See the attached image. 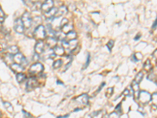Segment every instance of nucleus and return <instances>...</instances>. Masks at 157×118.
<instances>
[{
	"mask_svg": "<svg viewBox=\"0 0 157 118\" xmlns=\"http://www.w3.org/2000/svg\"><path fill=\"white\" fill-rule=\"evenodd\" d=\"M33 35H34V38L37 39L38 41H43L44 39L47 37V32L44 26L41 25L37 26L33 32Z\"/></svg>",
	"mask_w": 157,
	"mask_h": 118,
	"instance_id": "1",
	"label": "nucleus"
},
{
	"mask_svg": "<svg viewBox=\"0 0 157 118\" xmlns=\"http://www.w3.org/2000/svg\"><path fill=\"white\" fill-rule=\"evenodd\" d=\"M44 70V67L43 64H41L39 62H35V64L31 65L30 69H29V73L31 75L33 76H36L38 74H40L43 73Z\"/></svg>",
	"mask_w": 157,
	"mask_h": 118,
	"instance_id": "2",
	"label": "nucleus"
},
{
	"mask_svg": "<svg viewBox=\"0 0 157 118\" xmlns=\"http://www.w3.org/2000/svg\"><path fill=\"white\" fill-rule=\"evenodd\" d=\"M151 95L148 92V91H141L140 92H139V95H138V99H139V101L142 104H147L148 102L151 101Z\"/></svg>",
	"mask_w": 157,
	"mask_h": 118,
	"instance_id": "3",
	"label": "nucleus"
},
{
	"mask_svg": "<svg viewBox=\"0 0 157 118\" xmlns=\"http://www.w3.org/2000/svg\"><path fill=\"white\" fill-rule=\"evenodd\" d=\"M13 61H14L15 63L21 65L24 68L26 67L28 65V61H27V59L21 53H17L15 55H13Z\"/></svg>",
	"mask_w": 157,
	"mask_h": 118,
	"instance_id": "4",
	"label": "nucleus"
},
{
	"mask_svg": "<svg viewBox=\"0 0 157 118\" xmlns=\"http://www.w3.org/2000/svg\"><path fill=\"white\" fill-rule=\"evenodd\" d=\"M21 20L25 29H30L31 28V25H32V18H31L30 13L28 12H25L22 15Z\"/></svg>",
	"mask_w": 157,
	"mask_h": 118,
	"instance_id": "5",
	"label": "nucleus"
},
{
	"mask_svg": "<svg viewBox=\"0 0 157 118\" xmlns=\"http://www.w3.org/2000/svg\"><path fill=\"white\" fill-rule=\"evenodd\" d=\"M78 45V40L72 39V40H64L63 41V47L65 49H68L69 51H74Z\"/></svg>",
	"mask_w": 157,
	"mask_h": 118,
	"instance_id": "6",
	"label": "nucleus"
},
{
	"mask_svg": "<svg viewBox=\"0 0 157 118\" xmlns=\"http://www.w3.org/2000/svg\"><path fill=\"white\" fill-rule=\"evenodd\" d=\"M13 28H14L15 32L19 33V34H22L23 32H25V28L21 18H17V20H15L14 24H13Z\"/></svg>",
	"mask_w": 157,
	"mask_h": 118,
	"instance_id": "7",
	"label": "nucleus"
},
{
	"mask_svg": "<svg viewBox=\"0 0 157 118\" xmlns=\"http://www.w3.org/2000/svg\"><path fill=\"white\" fill-rule=\"evenodd\" d=\"M53 5H54L53 0H45L44 3H43L41 5V10H43L44 13H47L51 9H53Z\"/></svg>",
	"mask_w": 157,
	"mask_h": 118,
	"instance_id": "8",
	"label": "nucleus"
},
{
	"mask_svg": "<svg viewBox=\"0 0 157 118\" xmlns=\"http://www.w3.org/2000/svg\"><path fill=\"white\" fill-rule=\"evenodd\" d=\"M39 86V82H38L37 79L35 77H31L29 78L26 83V87L28 91H31V90L36 88Z\"/></svg>",
	"mask_w": 157,
	"mask_h": 118,
	"instance_id": "9",
	"label": "nucleus"
},
{
	"mask_svg": "<svg viewBox=\"0 0 157 118\" xmlns=\"http://www.w3.org/2000/svg\"><path fill=\"white\" fill-rule=\"evenodd\" d=\"M75 101L81 105H87L89 102V96L86 94H82L81 95L78 96L77 98H75Z\"/></svg>",
	"mask_w": 157,
	"mask_h": 118,
	"instance_id": "10",
	"label": "nucleus"
},
{
	"mask_svg": "<svg viewBox=\"0 0 157 118\" xmlns=\"http://www.w3.org/2000/svg\"><path fill=\"white\" fill-rule=\"evenodd\" d=\"M45 49V44L43 41H38L35 46V51L38 54H43Z\"/></svg>",
	"mask_w": 157,
	"mask_h": 118,
	"instance_id": "11",
	"label": "nucleus"
},
{
	"mask_svg": "<svg viewBox=\"0 0 157 118\" xmlns=\"http://www.w3.org/2000/svg\"><path fill=\"white\" fill-rule=\"evenodd\" d=\"M9 67H10V69H11V70L13 72V73H22L23 72V70H24V67L23 66H21V65L17 64V63H13L12 65H9Z\"/></svg>",
	"mask_w": 157,
	"mask_h": 118,
	"instance_id": "12",
	"label": "nucleus"
},
{
	"mask_svg": "<svg viewBox=\"0 0 157 118\" xmlns=\"http://www.w3.org/2000/svg\"><path fill=\"white\" fill-rule=\"evenodd\" d=\"M67 13H68V8L65 6H61L59 9H57L55 17H60L64 16Z\"/></svg>",
	"mask_w": 157,
	"mask_h": 118,
	"instance_id": "13",
	"label": "nucleus"
},
{
	"mask_svg": "<svg viewBox=\"0 0 157 118\" xmlns=\"http://www.w3.org/2000/svg\"><path fill=\"white\" fill-rule=\"evenodd\" d=\"M17 53H19V48L17 46H10L9 47H7L6 49V54H11V55H15Z\"/></svg>",
	"mask_w": 157,
	"mask_h": 118,
	"instance_id": "14",
	"label": "nucleus"
},
{
	"mask_svg": "<svg viewBox=\"0 0 157 118\" xmlns=\"http://www.w3.org/2000/svg\"><path fill=\"white\" fill-rule=\"evenodd\" d=\"M57 39H55L54 37H48V38H47V45L50 48L53 49V48L57 46Z\"/></svg>",
	"mask_w": 157,
	"mask_h": 118,
	"instance_id": "15",
	"label": "nucleus"
},
{
	"mask_svg": "<svg viewBox=\"0 0 157 118\" xmlns=\"http://www.w3.org/2000/svg\"><path fill=\"white\" fill-rule=\"evenodd\" d=\"M53 52L56 55L58 56H63L65 54V48L61 46H56L55 47L53 48Z\"/></svg>",
	"mask_w": 157,
	"mask_h": 118,
	"instance_id": "16",
	"label": "nucleus"
},
{
	"mask_svg": "<svg viewBox=\"0 0 157 118\" xmlns=\"http://www.w3.org/2000/svg\"><path fill=\"white\" fill-rule=\"evenodd\" d=\"M3 60L5 61V63L6 65H12L13 63V56L11 55V54H5V56L3 57Z\"/></svg>",
	"mask_w": 157,
	"mask_h": 118,
	"instance_id": "17",
	"label": "nucleus"
},
{
	"mask_svg": "<svg viewBox=\"0 0 157 118\" xmlns=\"http://www.w3.org/2000/svg\"><path fill=\"white\" fill-rule=\"evenodd\" d=\"M60 17H54L53 18V23H52V29L53 30H57L61 28V21L59 20Z\"/></svg>",
	"mask_w": 157,
	"mask_h": 118,
	"instance_id": "18",
	"label": "nucleus"
},
{
	"mask_svg": "<svg viewBox=\"0 0 157 118\" xmlns=\"http://www.w3.org/2000/svg\"><path fill=\"white\" fill-rule=\"evenodd\" d=\"M72 29H73V25L71 24V23H68L67 25H65V26H63L62 28H61V32L63 33H69V32H72Z\"/></svg>",
	"mask_w": 157,
	"mask_h": 118,
	"instance_id": "19",
	"label": "nucleus"
},
{
	"mask_svg": "<svg viewBox=\"0 0 157 118\" xmlns=\"http://www.w3.org/2000/svg\"><path fill=\"white\" fill-rule=\"evenodd\" d=\"M57 9L53 7V9H51L49 12L45 13V16H46V17L48 18V19H50V18H54V17H55V15H56V13H57Z\"/></svg>",
	"mask_w": 157,
	"mask_h": 118,
	"instance_id": "20",
	"label": "nucleus"
},
{
	"mask_svg": "<svg viewBox=\"0 0 157 118\" xmlns=\"http://www.w3.org/2000/svg\"><path fill=\"white\" fill-rule=\"evenodd\" d=\"M143 68H144V70L146 71L147 73H150L151 71L152 70L153 67H152V63H151L150 60H148V59L146 60V61L144 62Z\"/></svg>",
	"mask_w": 157,
	"mask_h": 118,
	"instance_id": "21",
	"label": "nucleus"
},
{
	"mask_svg": "<svg viewBox=\"0 0 157 118\" xmlns=\"http://www.w3.org/2000/svg\"><path fill=\"white\" fill-rule=\"evenodd\" d=\"M143 77H144V74H143V73H142V72H139V73L136 75V77H135L134 80V81H133V83L139 84V83L141 82L142 79H143Z\"/></svg>",
	"mask_w": 157,
	"mask_h": 118,
	"instance_id": "22",
	"label": "nucleus"
},
{
	"mask_svg": "<svg viewBox=\"0 0 157 118\" xmlns=\"http://www.w3.org/2000/svg\"><path fill=\"white\" fill-rule=\"evenodd\" d=\"M76 37H77L76 32L72 31V32H70L66 34L65 39V40H72V39H75Z\"/></svg>",
	"mask_w": 157,
	"mask_h": 118,
	"instance_id": "23",
	"label": "nucleus"
},
{
	"mask_svg": "<svg viewBox=\"0 0 157 118\" xmlns=\"http://www.w3.org/2000/svg\"><path fill=\"white\" fill-rule=\"evenodd\" d=\"M16 79H17V81L19 83H21L26 80V75L23 73H17L16 75Z\"/></svg>",
	"mask_w": 157,
	"mask_h": 118,
	"instance_id": "24",
	"label": "nucleus"
},
{
	"mask_svg": "<svg viewBox=\"0 0 157 118\" xmlns=\"http://www.w3.org/2000/svg\"><path fill=\"white\" fill-rule=\"evenodd\" d=\"M151 101L152 102V108L155 109H157V93H153L151 97Z\"/></svg>",
	"mask_w": 157,
	"mask_h": 118,
	"instance_id": "25",
	"label": "nucleus"
},
{
	"mask_svg": "<svg viewBox=\"0 0 157 118\" xmlns=\"http://www.w3.org/2000/svg\"><path fill=\"white\" fill-rule=\"evenodd\" d=\"M3 105H4L5 109L8 112H9V113H13V107L11 103H9L8 102H3Z\"/></svg>",
	"mask_w": 157,
	"mask_h": 118,
	"instance_id": "26",
	"label": "nucleus"
},
{
	"mask_svg": "<svg viewBox=\"0 0 157 118\" xmlns=\"http://www.w3.org/2000/svg\"><path fill=\"white\" fill-rule=\"evenodd\" d=\"M104 112L100 110V111L94 113L93 115H92V117H91V118H104Z\"/></svg>",
	"mask_w": 157,
	"mask_h": 118,
	"instance_id": "27",
	"label": "nucleus"
},
{
	"mask_svg": "<svg viewBox=\"0 0 157 118\" xmlns=\"http://www.w3.org/2000/svg\"><path fill=\"white\" fill-rule=\"evenodd\" d=\"M23 1H24V3L27 6H28V7H32L33 5H35L36 3H38L39 0H23Z\"/></svg>",
	"mask_w": 157,
	"mask_h": 118,
	"instance_id": "28",
	"label": "nucleus"
},
{
	"mask_svg": "<svg viewBox=\"0 0 157 118\" xmlns=\"http://www.w3.org/2000/svg\"><path fill=\"white\" fill-rule=\"evenodd\" d=\"M62 65V61L61 60H57L53 63V68L54 69H59Z\"/></svg>",
	"mask_w": 157,
	"mask_h": 118,
	"instance_id": "29",
	"label": "nucleus"
},
{
	"mask_svg": "<svg viewBox=\"0 0 157 118\" xmlns=\"http://www.w3.org/2000/svg\"><path fill=\"white\" fill-rule=\"evenodd\" d=\"M113 92H114V88L113 87H108L105 91V96L107 98H110L113 95Z\"/></svg>",
	"mask_w": 157,
	"mask_h": 118,
	"instance_id": "30",
	"label": "nucleus"
},
{
	"mask_svg": "<svg viewBox=\"0 0 157 118\" xmlns=\"http://www.w3.org/2000/svg\"><path fill=\"white\" fill-rule=\"evenodd\" d=\"M108 118H120V117H119V115L118 113L113 112V113H110V114L108 115Z\"/></svg>",
	"mask_w": 157,
	"mask_h": 118,
	"instance_id": "31",
	"label": "nucleus"
},
{
	"mask_svg": "<svg viewBox=\"0 0 157 118\" xmlns=\"http://www.w3.org/2000/svg\"><path fill=\"white\" fill-rule=\"evenodd\" d=\"M41 21H42V18H41L40 17H35L34 22L35 23V25L37 26L40 25Z\"/></svg>",
	"mask_w": 157,
	"mask_h": 118,
	"instance_id": "32",
	"label": "nucleus"
},
{
	"mask_svg": "<svg viewBox=\"0 0 157 118\" xmlns=\"http://www.w3.org/2000/svg\"><path fill=\"white\" fill-rule=\"evenodd\" d=\"M113 46H114V41L113 40H110V41L108 42V43H107V47L108 48V50H112L113 47Z\"/></svg>",
	"mask_w": 157,
	"mask_h": 118,
	"instance_id": "33",
	"label": "nucleus"
},
{
	"mask_svg": "<svg viewBox=\"0 0 157 118\" xmlns=\"http://www.w3.org/2000/svg\"><path fill=\"white\" fill-rule=\"evenodd\" d=\"M69 22V20L67 19V18H63V19L61 21V27L62 28L63 26H65V25H67Z\"/></svg>",
	"mask_w": 157,
	"mask_h": 118,
	"instance_id": "34",
	"label": "nucleus"
},
{
	"mask_svg": "<svg viewBox=\"0 0 157 118\" xmlns=\"http://www.w3.org/2000/svg\"><path fill=\"white\" fill-rule=\"evenodd\" d=\"M90 54H88L87 58H86V64L84 65V67H83V69H86V68L87 67L88 65H89V64H90Z\"/></svg>",
	"mask_w": 157,
	"mask_h": 118,
	"instance_id": "35",
	"label": "nucleus"
},
{
	"mask_svg": "<svg viewBox=\"0 0 157 118\" xmlns=\"http://www.w3.org/2000/svg\"><path fill=\"white\" fill-rule=\"evenodd\" d=\"M120 107H121V103H119V105H117V106L116 107V113H121V109H120Z\"/></svg>",
	"mask_w": 157,
	"mask_h": 118,
	"instance_id": "36",
	"label": "nucleus"
},
{
	"mask_svg": "<svg viewBox=\"0 0 157 118\" xmlns=\"http://www.w3.org/2000/svg\"><path fill=\"white\" fill-rule=\"evenodd\" d=\"M104 85H105V83H104H104H101V85H100V87H99V89L97 90V91H96V93H95V94H97V93H99V92H100V90L102 89V87H104Z\"/></svg>",
	"mask_w": 157,
	"mask_h": 118,
	"instance_id": "37",
	"label": "nucleus"
},
{
	"mask_svg": "<svg viewBox=\"0 0 157 118\" xmlns=\"http://www.w3.org/2000/svg\"><path fill=\"white\" fill-rule=\"evenodd\" d=\"M157 27V18L156 20L155 21V22H154L153 25H152V29H156Z\"/></svg>",
	"mask_w": 157,
	"mask_h": 118,
	"instance_id": "38",
	"label": "nucleus"
},
{
	"mask_svg": "<svg viewBox=\"0 0 157 118\" xmlns=\"http://www.w3.org/2000/svg\"><path fill=\"white\" fill-rule=\"evenodd\" d=\"M0 17H5V13L3 12L2 9H1V7H0Z\"/></svg>",
	"mask_w": 157,
	"mask_h": 118,
	"instance_id": "39",
	"label": "nucleus"
},
{
	"mask_svg": "<svg viewBox=\"0 0 157 118\" xmlns=\"http://www.w3.org/2000/svg\"><path fill=\"white\" fill-rule=\"evenodd\" d=\"M152 56H153L154 57H156V58H157V50H156V51H154L153 54H152Z\"/></svg>",
	"mask_w": 157,
	"mask_h": 118,
	"instance_id": "40",
	"label": "nucleus"
},
{
	"mask_svg": "<svg viewBox=\"0 0 157 118\" xmlns=\"http://www.w3.org/2000/svg\"><path fill=\"white\" fill-rule=\"evenodd\" d=\"M140 37H141V35H140V34H138V35L134 38V40H138V39L140 38Z\"/></svg>",
	"mask_w": 157,
	"mask_h": 118,
	"instance_id": "41",
	"label": "nucleus"
},
{
	"mask_svg": "<svg viewBox=\"0 0 157 118\" xmlns=\"http://www.w3.org/2000/svg\"><path fill=\"white\" fill-rule=\"evenodd\" d=\"M69 117V115H66V116H65V117H59L57 118H67Z\"/></svg>",
	"mask_w": 157,
	"mask_h": 118,
	"instance_id": "42",
	"label": "nucleus"
},
{
	"mask_svg": "<svg viewBox=\"0 0 157 118\" xmlns=\"http://www.w3.org/2000/svg\"><path fill=\"white\" fill-rule=\"evenodd\" d=\"M156 84H157V78H156Z\"/></svg>",
	"mask_w": 157,
	"mask_h": 118,
	"instance_id": "43",
	"label": "nucleus"
},
{
	"mask_svg": "<svg viewBox=\"0 0 157 118\" xmlns=\"http://www.w3.org/2000/svg\"><path fill=\"white\" fill-rule=\"evenodd\" d=\"M0 118H1V112H0Z\"/></svg>",
	"mask_w": 157,
	"mask_h": 118,
	"instance_id": "44",
	"label": "nucleus"
},
{
	"mask_svg": "<svg viewBox=\"0 0 157 118\" xmlns=\"http://www.w3.org/2000/svg\"><path fill=\"white\" fill-rule=\"evenodd\" d=\"M156 66H157V61H156Z\"/></svg>",
	"mask_w": 157,
	"mask_h": 118,
	"instance_id": "45",
	"label": "nucleus"
}]
</instances>
